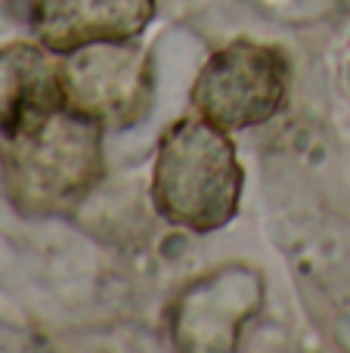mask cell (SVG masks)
Wrapping results in <instances>:
<instances>
[{
	"label": "cell",
	"instance_id": "cell-1",
	"mask_svg": "<svg viewBox=\"0 0 350 353\" xmlns=\"http://www.w3.org/2000/svg\"><path fill=\"white\" fill-rule=\"evenodd\" d=\"M103 124L62 105L0 143L10 201L28 217L68 214L103 180Z\"/></svg>",
	"mask_w": 350,
	"mask_h": 353
},
{
	"label": "cell",
	"instance_id": "cell-2",
	"mask_svg": "<svg viewBox=\"0 0 350 353\" xmlns=\"http://www.w3.org/2000/svg\"><path fill=\"white\" fill-rule=\"evenodd\" d=\"M242 171L229 130L202 115L180 118L161 134L152 165V205L174 226L214 232L239 211Z\"/></svg>",
	"mask_w": 350,
	"mask_h": 353
},
{
	"label": "cell",
	"instance_id": "cell-3",
	"mask_svg": "<svg viewBox=\"0 0 350 353\" xmlns=\"http://www.w3.org/2000/svg\"><path fill=\"white\" fill-rule=\"evenodd\" d=\"M289 97V59L270 43L229 41L202 65L192 84V105L223 130L267 124Z\"/></svg>",
	"mask_w": 350,
	"mask_h": 353
},
{
	"label": "cell",
	"instance_id": "cell-4",
	"mask_svg": "<svg viewBox=\"0 0 350 353\" xmlns=\"http://www.w3.org/2000/svg\"><path fill=\"white\" fill-rule=\"evenodd\" d=\"M65 105L105 130L134 128L152 109V62L130 41L90 43L62 62Z\"/></svg>",
	"mask_w": 350,
	"mask_h": 353
},
{
	"label": "cell",
	"instance_id": "cell-5",
	"mask_svg": "<svg viewBox=\"0 0 350 353\" xmlns=\"http://www.w3.org/2000/svg\"><path fill=\"white\" fill-rule=\"evenodd\" d=\"M264 304V282L245 263H229L183 288L171 307V341L183 350H233Z\"/></svg>",
	"mask_w": 350,
	"mask_h": 353
},
{
	"label": "cell",
	"instance_id": "cell-6",
	"mask_svg": "<svg viewBox=\"0 0 350 353\" xmlns=\"http://www.w3.org/2000/svg\"><path fill=\"white\" fill-rule=\"evenodd\" d=\"M31 34L56 56L90 43L134 41L155 16V0H25Z\"/></svg>",
	"mask_w": 350,
	"mask_h": 353
},
{
	"label": "cell",
	"instance_id": "cell-7",
	"mask_svg": "<svg viewBox=\"0 0 350 353\" xmlns=\"http://www.w3.org/2000/svg\"><path fill=\"white\" fill-rule=\"evenodd\" d=\"M43 43L0 47V137L28 130L65 105L62 62Z\"/></svg>",
	"mask_w": 350,
	"mask_h": 353
}]
</instances>
